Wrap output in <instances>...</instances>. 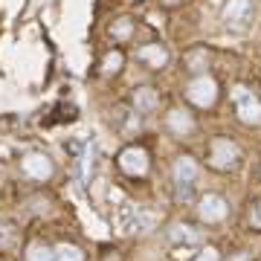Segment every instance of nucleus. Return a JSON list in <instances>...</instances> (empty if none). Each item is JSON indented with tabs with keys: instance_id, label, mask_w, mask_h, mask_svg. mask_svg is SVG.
<instances>
[{
	"instance_id": "1",
	"label": "nucleus",
	"mask_w": 261,
	"mask_h": 261,
	"mask_svg": "<svg viewBox=\"0 0 261 261\" xmlns=\"http://www.w3.org/2000/svg\"><path fill=\"white\" fill-rule=\"evenodd\" d=\"M195 180H197L195 160H192V157H180L177 166H174V183H177V197H180V200H189V197H192Z\"/></svg>"
},
{
	"instance_id": "2",
	"label": "nucleus",
	"mask_w": 261,
	"mask_h": 261,
	"mask_svg": "<svg viewBox=\"0 0 261 261\" xmlns=\"http://www.w3.org/2000/svg\"><path fill=\"white\" fill-rule=\"evenodd\" d=\"M235 108H238L241 122H247V125H261V102L247 87H238L235 90Z\"/></svg>"
},
{
	"instance_id": "3",
	"label": "nucleus",
	"mask_w": 261,
	"mask_h": 261,
	"mask_svg": "<svg viewBox=\"0 0 261 261\" xmlns=\"http://www.w3.org/2000/svg\"><path fill=\"white\" fill-rule=\"evenodd\" d=\"M212 166L215 168H235L238 166V145L229 140L212 142Z\"/></svg>"
},
{
	"instance_id": "4",
	"label": "nucleus",
	"mask_w": 261,
	"mask_h": 261,
	"mask_svg": "<svg viewBox=\"0 0 261 261\" xmlns=\"http://www.w3.org/2000/svg\"><path fill=\"white\" fill-rule=\"evenodd\" d=\"M215 82L212 79H197V82H192V87H189V99L195 105H200V108H209V105L215 102Z\"/></svg>"
},
{
	"instance_id": "5",
	"label": "nucleus",
	"mask_w": 261,
	"mask_h": 261,
	"mask_svg": "<svg viewBox=\"0 0 261 261\" xmlns=\"http://www.w3.org/2000/svg\"><path fill=\"white\" fill-rule=\"evenodd\" d=\"M119 166L128 171V174H145V168H148V157H145V151L142 148H128L119 154Z\"/></svg>"
},
{
	"instance_id": "6",
	"label": "nucleus",
	"mask_w": 261,
	"mask_h": 261,
	"mask_svg": "<svg viewBox=\"0 0 261 261\" xmlns=\"http://www.w3.org/2000/svg\"><path fill=\"white\" fill-rule=\"evenodd\" d=\"M224 215H226V203H224V197H218V195H206L203 200H200V218L203 221H224Z\"/></svg>"
},
{
	"instance_id": "7",
	"label": "nucleus",
	"mask_w": 261,
	"mask_h": 261,
	"mask_svg": "<svg viewBox=\"0 0 261 261\" xmlns=\"http://www.w3.org/2000/svg\"><path fill=\"white\" fill-rule=\"evenodd\" d=\"M252 15V3L250 0H232L226 6V23H235V27H244Z\"/></svg>"
},
{
	"instance_id": "8",
	"label": "nucleus",
	"mask_w": 261,
	"mask_h": 261,
	"mask_svg": "<svg viewBox=\"0 0 261 261\" xmlns=\"http://www.w3.org/2000/svg\"><path fill=\"white\" fill-rule=\"evenodd\" d=\"M119 226H122V232H137V229H140V212H137L134 203H122Z\"/></svg>"
},
{
	"instance_id": "9",
	"label": "nucleus",
	"mask_w": 261,
	"mask_h": 261,
	"mask_svg": "<svg viewBox=\"0 0 261 261\" xmlns=\"http://www.w3.org/2000/svg\"><path fill=\"white\" fill-rule=\"evenodd\" d=\"M134 105H137V111H142V113L154 111V108H157V93H154L151 87H140V90L134 93Z\"/></svg>"
},
{
	"instance_id": "10",
	"label": "nucleus",
	"mask_w": 261,
	"mask_h": 261,
	"mask_svg": "<svg viewBox=\"0 0 261 261\" xmlns=\"http://www.w3.org/2000/svg\"><path fill=\"white\" fill-rule=\"evenodd\" d=\"M168 125H171V130H174V134H180V137L192 134V128H195V122L189 119V113H183V111L171 113V116H168Z\"/></svg>"
},
{
	"instance_id": "11",
	"label": "nucleus",
	"mask_w": 261,
	"mask_h": 261,
	"mask_svg": "<svg viewBox=\"0 0 261 261\" xmlns=\"http://www.w3.org/2000/svg\"><path fill=\"white\" fill-rule=\"evenodd\" d=\"M171 238L177 244H200V232H197L195 226L189 224H177L174 229H171Z\"/></svg>"
},
{
	"instance_id": "12",
	"label": "nucleus",
	"mask_w": 261,
	"mask_h": 261,
	"mask_svg": "<svg viewBox=\"0 0 261 261\" xmlns=\"http://www.w3.org/2000/svg\"><path fill=\"white\" fill-rule=\"evenodd\" d=\"M140 58H142V61H148L154 70L166 64V53H163L160 47H145V49H140Z\"/></svg>"
},
{
	"instance_id": "13",
	"label": "nucleus",
	"mask_w": 261,
	"mask_h": 261,
	"mask_svg": "<svg viewBox=\"0 0 261 261\" xmlns=\"http://www.w3.org/2000/svg\"><path fill=\"white\" fill-rule=\"evenodd\" d=\"M27 168L32 171V174H38V177H47V174H49V163L44 157H29L27 160Z\"/></svg>"
},
{
	"instance_id": "14",
	"label": "nucleus",
	"mask_w": 261,
	"mask_h": 261,
	"mask_svg": "<svg viewBox=\"0 0 261 261\" xmlns=\"http://www.w3.org/2000/svg\"><path fill=\"white\" fill-rule=\"evenodd\" d=\"M29 261H53V252L47 247H35V250L29 252Z\"/></svg>"
},
{
	"instance_id": "15",
	"label": "nucleus",
	"mask_w": 261,
	"mask_h": 261,
	"mask_svg": "<svg viewBox=\"0 0 261 261\" xmlns=\"http://www.w3.org/2000/svg\"><path fill=\"white\" fill-rule=\"evenodd\" d=\"M61 261H82V252L75 250V247H61Z\"/></svg>"
},
{
	"instance_id": "16",
	"label": "nucleus",
	"mask_w": 261,
	"mask_h": 261,
	"mask_svg": "<svg viewBox=\"0 0 261 261\" xmlns=\"http://www.w3.org/2000/svg\"><path fill=\"white\" fill-rule=\"evenodd\" d=\"M119 64H122V56H111L108 61H105V70H108V73H116Z\"/></svg>"
},
{
	"instance_id": "17",
	"label": "nucleus",
	"mask_w": 261,
	"mask_h": 261,
	"mask_svg": "<svg viewBox=\"0 0 261 261\" xmlns=\"http://www.w3.org/2000/svg\"><path fill=\"white\" fill-rule=\"evenodd\" d=\"M250 224L255 226V229H261V203L252 209V215H250Z\"/></svg>"
},
{
	"instance_id": "18",
	"label": "nucleus",
	"mask_w": 261,
	"mask_h": 261,
	"mask_svg": "<svg viewBox=\"0 0 261 261\" xmlns=\"http://www.w3.org/2000/svg\"><path fill=\"white\" fill-rule=\"evenodd\" d=\"M197 261H218V252H215V250H203V255H200Z\"/></svg>"
}]
</instances>
